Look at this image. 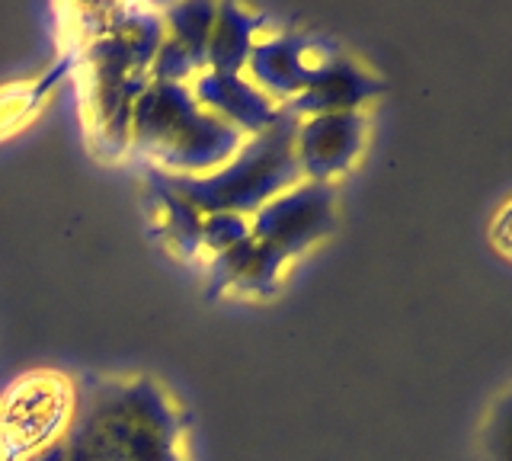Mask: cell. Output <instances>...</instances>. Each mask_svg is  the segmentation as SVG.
<instances>
[{
    "mask_svg": "<svg viewBox=\"0 0 512 461\" xmlns=\"http://www.w3.org/2000/svg\"><path fill=\"white\" fill-rule=\"evenodd\" d=\"M480 461H512V391L493 404L480 436Z\"/></svg>",
    "mask_w": 512,
    "mask_h": 461,
    "instance_id": "1",
    "label": "cell"
},
{
    "mask_svg": "<svg viewBox=\"0 0 512 461\" xmlns=\"http://www.w3.org/2000/svg\"><path fill=\"white\" fill-rule=\"evenodd\" d=\"M490 241L506 260H512V199L496 212L493 225H490Z\"/></svg>",
    "mask_w": 512,
    "mask_h": 461,
    "instance_id": "2",
    "label": "cell"
}]
</instances>
